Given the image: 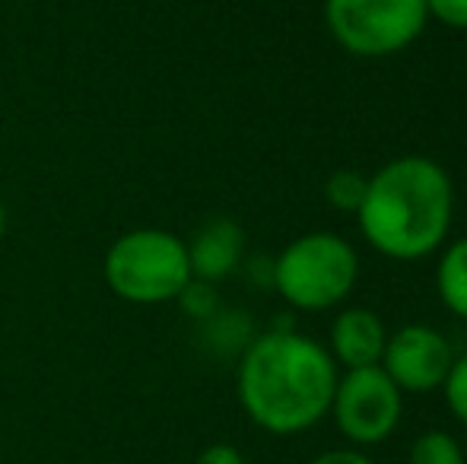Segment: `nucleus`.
I'll list each match as a JSON object with an SVG mask.
<instances>
[{
    "label": "nucleus",
    "instance_id": "7",
    "mask_svg": "<svg viewBox=\"0 0 467 464\" xmlns=\"http://www.w3.org/2000/svg\"><path fill=\"white\" fill-rule=\"evenodd\" d=\"M451 363L455 350L442 331L430 325H404L388 335L379 366L404 395H430L445 385Z\"/></svg>",
    "mask_w": 467,
    "mask_h": 464
},
{
    "label": "nucleus",
    "instance_id": "15",
    "mask_svg": "<svg viewBox=\"0 0 467 464\" xmlns=\"http://www.w3.org/2000/svg\"><path fill=\"white\" fill-rule=\"evenodd\" d=\"M210 286H213V284H203V280H191L188 290L179 296L182 303H185L188 312H194V315H210V312H213L216 296H213V290H210Z\"/></svg>",
    "mask_w": 467,
    "mask_h": 464
},
{
    "label": "nucleus",
    "instance_id": "16",
    "mask_svg": "<svg viewBox=\"0 0 467 464\" xmlns=\"http://www.w3.org/2000/svg\"><path fill=\"white\" fill-rule=\"evenodd\" d=\"M194 464H245V455L235 446H229V442H213V446H207L197 455Z\"/></svg>",
    "mask_w": 467,
    "mask_h": 464
},
{
    "label": "nucleus",
    "instance_id": "3",
    "mask_svg": "<svg viewBox=\"0 0 467 464\" xmlns=\"http://www.w3.org/2000/svg\"><path fill=\"white\" fill-rule=\"evenodd\" d=\"M191 280L188 242L169 230H130L105 252V284L124 303H172Z\"/></svg>",
    "mask_w": 467,
    "mask_h": 464
},
{
    "label": "nucleus",
    "instance_id": "5",
    "mask_svg": "<svg viewBox=\"0 0 467 464\" xmlns=\"http://www.w3.org/2000/svg\"><path fill=\"white\" fill-rule=\"evenodd\" d=\"M334 42L357 57H391L423 36L426 0H325Z\"/></svg>",
    "mask_w": 467,
    "mask_h": 464
},
{
    "label": "nucleus",
    "instance_id": "1",
    "mask_svg": "<svg viewBox=\"0 0 467 464\" xmlns=\"http://www.w3.org/2000/svg\"><path fill=\"white\" fill-rule=\"evenodd\" d=\"M337 363L327 347L277 328L254 337L239 359V404L254 427L271 436H296L331 414Z\"/></svg>",
    "mask_w": 467,
    "mask_h": 464
},
{
    "label": "nucleus",
    "instance_id": "12",
    "mask_svg": "<svg viewBox=\"0 0 467 464\" xmlns=\"http://www.w3.org/2000/svg\"><path fill=\"white\" fill-rule=\"evenodd\" d=\"M366 188H369V175L357 172V169H340L325 181V198L331 201L334 211L357 213L366 201Z\"/></svg>",
    "mask_w": 467,
    "mask_h": 464
},
{
    "label": "nucleus",
    "instance_id": "8",
    "mask_svg": "<svg viewBox=\"0 0 467 464\" xmlns=\"http://www.w3.org/2000/svg\"><path fill=\"white\" fill-rule=\"evenodd\" d=\"M388 344V328L372 309L350 305L331 325V359L344 369H366L379 366Z\"/></svg>",
    "mask_w": 467,
    "mask_h": 464
},
{
    "label": "nucleus",
    "instance_id": "13",
    "mask_svg": "<svg viewBox=\"0 0 467 464\" xmlns=\"http://www.w3.org/2000/svg\"><path fill=\"white\" fill-rule=\"evenodd\" d=\"M442 391H445V404H449L451 417L467 427V353L455 356L449 376H445Z\"/></svg>",
    "mask_w": 467,
    "mask_h": 464
},
{
    "label": "nucleus",
    "instance_id": "14",
    "mask_svg": "<svg viewBox=\"0 0 467 464\" xmlns=\"http://www.w3.org/2000/svg\"><path fill=\"white\" fill-rule=\"evenodd\" d=\"M426 13L449 29H467V0H426Z\"/></svg>",
    "mask_w": 467,
    "mask_h": 464
},
{
    "label": "nucleus",
    "instance_id": "18",
    "mask_svg": "<svg viewBox=\"0 0 467 464\" xmlns=\"http://www.w3.org/2000/svg\"><path fill=\"white\" fill-rule=\"evenodd\" d=\"M4 232H6V207H4V201H0V239H4Z\"/></svg>",
    "mask_w": 467,
    "mask_h": 464
},
{
    "label": "nucleus",
    "instance_id": "11",
    "mask_svg": "<svg viewBox=\"0 0 467 464\" xmlns=\"http://www.w3.org/2000/svg\"><path fill=\"white\" fill-rule=\"evenodd\" d=\"M407 464H467V455L462 442L445 429H430L420 433L410 446Z\"/></svg>",
    "mask_w": 467,
    "mask_h": 464
},
{
    "label": "nucleus",
    "instance_id": "9",
    "mask_svg": "<svg viewBox=\"0 0 467 464\" xmlns=\"http://www.w3.org/2000/svg\"><path fill=\"white\" fill-rule=\"evenodd\" d=\"M242 252H245V232L233 220H210L194 242L188 245L191 273L203 284H220L239 267Z\"/></svg>",
    "mask_w": 467,
    "mask_h": 464
},
{
    "label": "nucleus",
    "instance_id": "10",
    "mask_svg": "<svg viewBox=\"0 0 467 464\" xmlns=\"http://www.w3.org/2000/svg\"><path fill=\"white\" fill-rule=\"evenodd\" d=\"M436 290L442 305L455 318L467 322V235L451 242L436 267Z\"/></svg>",
    "mask_w": 467,
    "mask_h": 464
},
{
    "label": "nucleus",
    "instance_id": "6",
    "mask_svg": "<svg viewBox=\"0 0 467 464\" xmlns=\"http://www.w3.org/2000/svg\"><path fill=\"white\" fill-rule=\"evenodd\" d=\"M331 417L337 433L357 449L381 446L404 417V391L385 376L381 366L347 369L337 376Z\"/></svg>",
    "mask_w": 467,
    "mask_h": 464
},
{
    "label": "nucleus",
    "instance_id": "17",
    "mask_svg": "<svg viewBox=\"0 0 467 464\" xmlns=\"http://www.w3.org/2000/svg\"><path fill=\"white\" fill-rule=\"evenodd\" d=\"M308 464H375L363 449H327V452L315 455Z\"/></svg>",
    "mask_w": 467,
    "mask_h": 464
},
{
    "label": "nucleus",
    "instance_id": "4",
    "mask_svg": "<svg viewBox=\"0 0 467 464\" xmlns=\"http://www.w3.org/2000/svg\"><path fill=\"white\" fill-rule=\"evenodd\" d=\"M271 280L293 309H334L350 296L359 280L357 248L334 232H306L280 252Z\"/></svg>",
    "mask_w": 467,
    "mask_h": 464
},
{
    "label": "nucleus",
    "instance_id": "2",
    "mask_svg": "<svg viewBox=\"0 0 467 464\" xmlns=\"http://www.w3.org/2000/svg\"><path fill=\"white\" fill-rule=\"evenodd\" d=\"M451 217V179L426 156H400L381 166L357 211L366 242L391 261H420L439 252L449 239Z\"/></svg>",
    "mask_w": 467,
    "mask_h": 464
}]
</instances>
